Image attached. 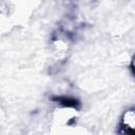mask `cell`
I'll return each instance as SVG.
<instances>
[{
  "mask_svg": "<svg viewBox=\"0 0 135 135\" xmlns=\"http://www.w3.org/2000/svg\"><path fill=\"white\" fill-rule=\"evenodd\" d=\"M118 127L119 135H135V108H129L122 112Z\"/></svg>",
  "mask_w": 135,
  "mask_h": 135,
  "instance_id": "1",
  "label": "cell"
},
{
  "mask_svg": "<svg viewBox=\"0 0 135 135\" xmlns=\"http://www.w3.org/2000/svg\"><path fill=\"white\" fill-rule=\"evenodd\" d=\"M130 65H131V70L133 72V74L135 75V56L131 59V62H130Z\"/></svg>",
  "mask_w": 135,
  "mask_h": 135,
  "instance_id": "3",
  "label": "cell"
},
{
  "mask_svg": "<svg viewBox=\"0 0 135 135\" xmlns=\"http://www.w3.org/2000/svg\"><path fill=\"white\" fill-rule=\"evenodd\" d=\"M52 135H92L90 130L77 122L64 127H52Z\"/></svg>",
  "mask_w": 135,
  "mask_h": 135,
  "instance_id": "2",
  "label": "cell"
}]
</instances>
